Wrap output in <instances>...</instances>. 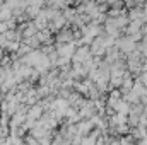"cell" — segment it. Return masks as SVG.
<instances>
[{
  "label": "cell",
  "mask_w": 147,
  "mask_h": 145,
  "mask_svg": "<svg viewBox=\"0 0 147 145\" xmlns=\"http://www.w3.org/2000/svg\"><path fill=\"white\" fill-rule=\"evenodd\" d=\"M115 46H116L121 53H127V55L137 50V43H135V41H134L130 36H125V38H120V36H118L116 39H115Z\"/></svg>",
  "instance_id": "cell-1"
}]
</instances>
